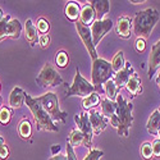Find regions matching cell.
Returning <instances> with one entry per match:
<instances>
[{
	"label": "cell",
	"mask_w": 160,
	"mask_h": 160,
	"mask_svg": "<svg viewBox=\"0 0 160 160\" xmlns=\"http://www.w3.org/2000/svg\"><path fill=\"white\" fill-rule=\"evenodd\" d=\"M115 102H117V112L109 119V122L114 128H117L119 136L127 137L129 133V128L133 123V115H132L133 104L127 101L121 94H118Z\"/></svg>",
	"instance_id": "cell-1"
},
{
	"label": "cell",
	"mask_w": 160,
	"mask_h": 160,
	"mask_svg": "<svg viewBox=\"0 0 160 160\" xmlns=\"http://www.w3.org/2000/svg\"><path fill=\"white\" fill-rule=\"evenodd\" d=\"M159 19L160 13L155 8H148L138 12L133 18V33L137 38H149Z\"/></svg>",
	"instance_id": "cell-2"
},
{
	"label": "cell",
	"mask_w": 160,
	"mask_h": 160,
	"mask_svg": "<svg viewBox=\"0 0 160 160\" xmlns=\"http://www.w3.org/2000/svg\"><path fill=\"white\" fill-rule=\"evenodd\" d=\"M26 105L30 108L33 121L36 124L37 131H50V132H59L58 126L54 123V121L51 119V117L46 113V110L42 108V105L37 102L35 98L26 95Z\"/></svg>",
	"instance_id": "cell-3"
},
{
	"label": "cell",
	"mask_w": 160,
	"mask_h": 160,
	"mask_svg": "<svg viewBox=\"0 0 160 160\" xmlns=\"http://www.w3.org/2000/svg\"><path fill=\"white\" fill-rule=\"evenodd\" d=\"M114 77V72L112 69V64L102 58H98L96 60L92 62V69H91V78L92 85L95 86L98 94L104 92L102 85L112 79Z\"/></svg>",
	"instance_id": "cell-4"
},
{
	"label": "cell",
	"mask_w": 160,
	"mask_h": 160,
	"mask_svg": "<svg viewBox=\"0 0 160 160\" xmlns=\"http://www.w3.org/2000/svg\"><path fill=\"white\" fill-rule=\"evenodd\" d=\"M37 102H40L42 105V108L46 110V113L51 117L52 121H60L63 123L67 122V114L65 112L60 110L59 108V100H58V96L55 92L52 91H48L46 94L38 96V98H35Z\"/></svg>",
	"instance_id": "cell-5"
},
{
	"label": "cell",
	"mask_w": 160,
	"mask_h": 160,
	"mask_svg": "<svg viewBox=\"0 0 160 160\" xmlns=\"http://www.w3.org/2000/svg\"><path fill=\"white\" fill-rule=\"evenodd\" d=\"M96 92L95 86L91 82H88L86 78L82 77V74L79 73L78 68L76 69V76H74V81L73 83L67 88L65 91V96H78V98H87L91 94Z\"/></svg>",
	"instance_id": "cell-6"
},
{
	"label": "cell",
	"mask_w": 160,
	"mask_h": 160,
	"mask_svg": "<svg viewBox=\"0 0 160 160\" xmlns=\"http://www.w3.org/2000/svg\"><path fill=\"white\" fill-rule=\"evenodd\" d=\"M63 82L64 81H63L62 76L58 73V71L50 63H45L42 69L40 71L38 76L36 77V83L41 88L57 87Z\"/></svg>",
	"instance_id": "cell-7"
},
{
	"label": "cell",
	"mask_w": 160,
	"mask_h": 160,
	"mask_svg": "<svg viewBox=\"0 0 160 160\" xmlns=\"http://www.w3.org/2000/svg\"><path fill=\"white\" fill-rule=\"evenodd\" d=\"M22 33V24L21 22L14 18L12 19L9 14L4 17V19L0 22V42L5 40L7 37H10L13 40H17Z\"/></svg>",
	"instance_id": "cell-8"
},
{
	"label": "cell",
	"mask_w": 160,
	"mask_h": 160,
	"mask_svg": "<svg viewBox=\"0 0 160 160\" xmlns=\"http://www.w3.org/2000/svg\"><path fill=\"white\" fill-rule=\"evenodd\" d=\"M74 24H76V30L78 32V36L81 37L82 42H83L85 48L87 49V51H88V54H90L92 62L96 60L99 57H98V52H96V46L94 45V40H92V35H91L90 27L82 24L79 21H77Z\"/></svg>",
	"instance_id": "cell-9"
},
{
	"label": "cell",
	"mask_w": 160,
	"mask_h": 160,
	"mask_svg": "<svg viewBox=\"0 0 160 160\" xmlns=\"http://www.w3.org/2000/svg\"><path fill=\"white\" fill-rule=\"evenodd\" d=\"M74 122L77 124V129L81 131L86 136L87 140V149H94L92 148V137H94V131H92L91 123H90V117L87 112H81L79 114L74 115Z\"/></svg>",
	"instance_id": "cell-10"
},
{
	"label": "cell",
	"mask_w": 160,
	"mask_h": 160,
	"mask_svg": "<svg viewBox=\"0 0 160 160\" xmlns=\"http://www.w3.org/2000/svg\"><path fill=\"white\" fill-rule=\"evenodd\" d=\"M113 24L114 23L110 18H104L101 21L96 19L94 22V24L90 27V30H91V35H92V40H94L95 46L101 41V38L113 28Z\"/></svg>",
	"instance_id": "cell-11"
},
{
	"label": "cell",
	"mask_w": 160,
	"mask_h": 160,
	"mask_svg": "<svg viewBox=\"0 0 160 160\" xmlns=\"http://www.w3.org/2000/svg\"><path fill=\"white\" fill-rule=\"evenodd\" d=\"M88 117H90V123H91L92 131H94V135L101 133L109 124V119L105 118L102 115V113H99L98 110L91 109L88 112Z\"/></svg>",
	"instance_id": "cell-12"
},
{
	"label": "cell",
	"mask_w": 160,
	"mask_h": 160,
	"mask_svg": "<svg viewBox=\"0 0 160 160\" xmlns=\"http://www.w3.org/2000/svg\"><path fill=\"white\" fill-rule=\"evenodd\" d=\"M132 27H133V19L131 17L122 16V17H119L118 21H117L115 32L119 37L127 40L132 35Z\"/></svg>",
	"instance_id": "cell-13"
},
{
	"label": "cell",
	"mask_w": 160,
	"mask_h": 160,
	"mask_svg": "<svg viewBox=\"0 0 160 160\" xmlns=\"http://www.w3.org/2000/svg\"><path fill=\"white\" fill-rule=\"evenodd\" d=\"M160 68V40L156 41L152 48H151V52L149 57V69H148V76L151 79L154 77V74L158 72V69Z\"/></svg>",
	"instance_id": "cell-14"
},
{
	"label": "cell",
	"mask_w": 160,
	"mask_h": 160,
	"mask_svg": "<svg viewBox=\"0 0 160 160\" xmlns=\"http://www.w3.org/2000/svg\"><path fill=\"white\" fill-rule=\"evenodd\" d=\"M133 73H135V71H133V67H132V64L128 62V63H126L124 68H123L122 71H119L118 73L114 74V82H115L118 90H121L122 87H126V86H127L129 78H131V76H132Z\"/></svg>",
	"instance_id": "cell-15"
},
{
	"label": "cell",
	"mask_w": 160,
	"mask_h": 160,
	"mask_svg": "<svg viewBox=\"0 0 160 160\" xmlns=\"http://www.w3.org/2000/svg\"><path fill=\"white\" fill-rule=\"evenodd\" d=\"M26 92L21 87H14L9 95V106L12 109H18L26 102Z\"/></svg>",
	"instance_id": "cell-16"
},
{
	"label": "cell",
	"mask_w": 160,
	"mask_h": 160,
	"mask_svg": "<svg viewBox=\"0 0 160 160\" xmlns=\"http://www.w3.org/2000/svg\"><path fill=\"white\" fill-rule=\"evenodd\" d=\"M95 21H96V13H95V9L92 8V5L91 4L83 5V8L81 9L79 22H81L82 24H85V26H87V27H91Z\"/></svg>",
	"instance_id": "cell-17"
},
{
	"label": "cell",
	"mask_w": 160,
	"mask_h": 160,
	"mask_svg": "<svg viewBox=\"0 0 160 160\" xmlns=\"http://www.w3.org/2000/svg\"><path fill=\"white\" fill-rule=\"evenodd\" d=\"M24 36L27 42L31 46H35L38 41V36H37V27L33 24L31 19H26L24 22Z\"/></svg>",
	"instance_id": "cell-18"
},
{
	"label": "cell",
	"mask_w": 160,
	"mask_h": 160,
	"mask_svg": "<svg viewBox=\"0 0 160 160\" xmlns=\"http://www.w3.org/2000/svg\"><path fill=\"white\" fill-rule=\"evenodd\" d=\"M141 78H140V76L135 72L132 76H131V78H129V81H128V83H127V86H126V90L131 94V98H136L137 95H140L141 92H142V86H141Z\"/></svg>",
	"instance_id": "cell-19"
},
{
	"label": "cell",
	"mask_w": 160,
	"mask_h": 160,
	"mask_svg": "<svg viewBox=\"0 0 160 160\" xmlns=\"http://www.w3.org/2000/svg\"><path fill=\"white\" fill-rule=\"evenodd\" d=\"M64 14L71 22H77L79 21V16H81V7L77 2H68L64 8Z\"/></svg>",
	"instance_id": "cell-20"
},
{
	"label": "cell",
	"mask_w": 160,
	"mask_h": 160,
	"mask_svg": "<svg viewBox=\"0 0 160 160\" xmlns=\"http://www.w3.org/2000/svg\"><path fill=\"white\" fill-rule=\"evenodd\" d=\"M91 5L95 9L98 21L104 19L105 14H108L109 10H110V3L108 2V0H92Z\"/></svg>",
	"instance_id": "cell-21"
},
{
	"label": "cell",
	"mask_w": 160,
	"mask_h": 160,
	"mask_svg": "<svg viewBox=\"0 0 160 160\" xmlns=\"http://www.w3.org/2000/svg\"><path fill=\"white\" fill-rule=\"evenodd\" d=\"M146 129H148L149 133L154 136H159V132H160V112L159 109L154 110L152 114L150 115L148 124H146Z\"/></svg>",
	"instance_id": "cell-22"
},
{
	"label": "cell",
	"mask_w": 160,
	"mask_h": 160,
	"mask_svg": "<svg viewBox=\"0 0 160 160\" xmlns=\"http://www.w3.org/2000/svg\"><path fill=\"white\" fill-rule=\"evenodd\" d=\"M68 141L73 148L74 146H85V148H87V140H86V136L83 135V133L79 131V129H77V128H74L72 132H71V135H69V138L67 140Z\"/></svg>",
	"instance_id": "cell-23"
},
{
	"label": "cell",
	"mask_w": 160,
	"mask_h": 160,
	"mask_svg": "<svg viewBox=\"0 0 160 160\" xmlns=\"http://www.w3.org/2000/svg\"><path fill=\"white\" fill-rule=\"evenodd\" d=\"M18 133L23 140H31L32 136V126L28 119L23 118L18 124Z\"/></svg>",
	"instance_id": "cell-24"
},
{
	"label": "cell",
	"mask_w": 160,
	"mask_h": 160,
	"mask_svg": "<svg viewBox=\"0 0 160 160\" xmlns=\"http://www.w3.org/2000/svg\"><path fill=\"white\" fill-rule=\"evenodd\" d=\"M118 87L114 82V78L109 79V81H106L104 83V92L106 95V99H109L112 101H115L117 100V96H118Z\"/></svg>",
	"instance_id": "cell-25"
},
{
	"label": "cell",
	"mask_w": 160,
	"mask_h": 160,
	"mask_svg": "<svg viewBox=\"0 0 160 160\" xmlns=\"http://www.w3.org/2000/svg\"><path fill=\"white\" fill-rule=\"evenodd\" d=\"M101 109H102V115L105 118L110 119L117 112V102L109 99H104L101 100Z\"/></svg>",
	"instance_id": "cell-26"
},
{
	"label": "cell",
	"mask_w": 160,
	"mask_h": 160,
	"mask_svg": "<svg viewBox=\"0 0 160 160\" xmlns=\"http://www.w3.org/2000/svg\"><path fill=\"white\" fill-rule=\"evenodd\" d=\"M112 69H113V72H114V74L115 73H118L119 71H122L123 68H124V65H126V60H124V52L122 51V50H119L117 54L114 55V58H113V60H112Z\"/></svg>",
	"instance_id": "cell-27"
},
{
	"label": "cell",
	"mask_w": 160,
	"mask_h": 160,
	"mask_svg": "<svg viewBox=\"0 0 160 160\" xmlns=\"http://www.w3.org/2000/svg\"><path fill=\"white\" fill-rule=\"evenodd\" d=\"M99 102H101V99H100V94L98 92H94V94H91L90 96L85 98L83 101H82V106L83 109H92L95 108L96 105H99Z\"/></svg>",
	"instance_id": "cell-28"
},
{
	"label": "cell",
	"mask_w": 160,
	"mask_h": 160,
	"mask_svg": "<svg viewBox=\"0 0 160 160\" xmlns=\"http://www.w3.org/2000/svg\"><path fill=\"white\" fill-rule=\"evenodd\" d=\"M55 64L59 67V68H67L69 65V57L68 52L64 50H59L55 55Z\"/></svg>",
	"instance_id": "cell-29"
},
{
	"label": "cell",
	"mask_w": 160,
	"mask_h": 160,
	"mask_svg": "<svg viewBox=\"0 0 160 160\" xmlns=\"http://www.w3.org/2000/svg\"><path fill=\"white\" fill-rule=\"evenodd\" d=\"M13 118V110L12 108H8V106H3L0 109V123L3 126H8Z\"/></svg>",
	"instance_id": "cell-30"
},
{
	"label": "cell",
	"mask_w": 160,
	"mask_h": 160,
	"mask_svg": "<svg viewBox=\"0 0 160 160\" xmlns=\"http://www.w3.org/2000/svg\"><path fill=\"white\" fill-rule=\"evenodd\" d=\"M140 152H141V156H142L145 160H151V159L154 158L151 142H143L142 146H141V149H140Z\"/></svg>",
	"instance_id": "cell-31"
},
{
	"label": "cell",
	"mask_w": 160,
	"mask_h": 160,
	"mask_svg": "<svg viewBox=\"0 0 160 160\" xmlns=\"http://www.w3.org/2000/svg\"><path fill=\"white\" fill-rule=\"evenodd\" d=\"M49 30H50L49 21L45 18H38L37 19V31L42 35H46V33H49Z\"/></svg>",
	"instance_id": "cell-32"
},
{
	"label": "cell",
	"mask_w": 160,
	"mask_h": 160,
	"mask_svg": "<svg viewBox=\"0 0 160 160\" xmlns=\"http://www.w3.org/2000/svg\"><path fill=\"white\" fill-rule=\"evenodd\" d=\"M9 158V149H8V145L5 143L4 138L0 136V159L2 160H7Z\"/></svg>",
	"instance_id": "cell-33"
},
{
	"label": "cell",
	"mask_w": 160,
	"mask_h": 160,
	"mask_svg": "<svg viewBox=\"0 0 160 160\" xmlns=\"http://www.w3.org/2000/svg\"><path fill=\"white\" fill-rule=\"evenodd\" d=\"M104 155V151L101 150H96V149H91L90 152L85 156L83 160H100Z\"/></svg>",
	"instance_id": "cell-34"
},
{
	"label": "cell",
	"mask_w": 160,
	"mask_h": 160,
	"mask_svg": "<svg viewBox=\"0 0 160 160\" xmlns=\"http://www.w3.org/2000/svg\"><path fill=\"white\" fill-rule=\"evenodd\" d=\"M135 49L138 54H142V52L146 51V40L145 38H136L135 41Z\"/></svg>",
	"instance_id": "cell-35"
},
{
	"label": "cell",
	"mask_w": 160,
	"mask_h": 160,
	"mask_svg": "<svg viewBox=\"0 0 160 160\" xmlns=\"http://www.w3.org/2000/svg\"><path fill=\"white\" fill-rule=\"evenodd\" d=\"M38 44H40V46H41L42 49H46L50 45V36H49V33L40 35L38 36Z\"/></svg>",
	"instance_id": "cell-36"
},
{
	"label": "cell",
	"mask_w": 160,
	"mask_h": 160,
	"mask_svg": "<svg viewBox=\"0 0 160 160\" xmlns=\"http://www.w3.org/2000/svg\"><path fill=\"white\" fill-rule=\"evenodd\" d=\"M152 154H154V158L156 159H160V138H155L152 142Z\"/></svg>",
	"instance_id": "cell-37"
},
{
	"label": "cell",
	"mask_w": 160,
	"mask_h": 160,
	"mask_svg": "<svg viewBox=\"0 0 160 160\" xmlns=\"http://www.w3.org/2000/svg\"><path fill=\"white\" fill-rule=\"evenodd\" d=\"M67 159H68V160H77L76 152L73 150V146L68 141H67Z\"/></svg>",
	"instance_id": "cell-38"
},
{
	"label": "cell",
	"mask_w": 160,
	"mask_h": 160,
	"mask_svg": "<svg viewBox=\"0 0 160 160\" xmlns=\"http://www.w3.org/2000/svg\"><path fill=\"white\" fill-rule=\"evenodd\" d=\"M60 145H52L51 146V154H52V156H55V155H58L59 152H60Z\"/></svg>",
	"instance_id": "cell-39"
},
{
	"label": "cell",
	"mask_w": 160,
	"mask_h": 160,
	"mask_svg": "<svg viewBox=\"0 0 160 160\" xmlns=\"http://www.w3.org/2000/svg\"><path fill=\"white\" fill-rule=\"evenodd\" d=\"M48 160H68V159H67V155L58 154V155H55V156H51V158L48 159Z\"/></svg>",
	"instance_id": "cell-40"
},
{
	"label": "cell",
	"mask_w": 160,
	"mask_h": 160,
	"mask_svg": "<svg viewBox=\"0 0 160 160\" xmlns=\"http://www.w3.org/2000/svg\"><path fill=\"white\" fill-rule=\"evenodd\" d=\"M155 82H156V85H158V87H159V90H160V72H158V73H156Z\"/></svg>",
	"instance_id": "cell-41"
},
{
	"label": "cell",
	"mask_w": 160,
	"mask_h": 160,
	"mask_svg": "<svg viewBox=\"0 0 160 160\" xmlns=\"http://www.w3.org/2000/svg\"><path fill=\"white\" fill-rule=\"evenodd\" d=\"M129 3H132V4H142V3H145V0H140V2L138 0H131Z\"/></svg>",
	"instance_id": "cell-42"
},
{
	"label": "cell",
	"mask_w": 160,
	"mask_h": 160,
	"mask_svg": "<svg viewBox=\"0 0 160 160\" xmlns=\"http://www.w3.org/2000/svg\"><path fill=\"white\" fill-rule=\"evenodd\" d=\"M4 17H5V16H4V12H3V9H2V8H0V22H2V21L4 19Z\"/></svg>",
	"instance_id": "cell-43"
},
{
	"label": "cell",
	"mask_w": 160,
	"mask_h": 160,
	"mask_svg": "<svg viewBox=\"0 0 160 160\" xmlns=\"http://www.w3.org/2000/svg\"><path fill=\"white\" fill-rule=\"evenodd\" d=\"M3 108V105H2V98H0V109Z\"/></svg>",
	"instance_id": "cell-44"
},
{
	"label": "cell",
	"mask_w": 160,
	"mask_h": 160,
	"mask_svg": "<svg viewBox=\"0 0 160 160\" xmlns=\"http://www.w3.org/2000/svg\"><path fill=\"white\" fill-rule=\"evenodd\" d=\"M0 91H2V85H0Z\"/></svg>",
	"instance_id": "cell-45"
},
{
	"label": "cell",
	"mask_w": 160,
	"mask_h": 160,
	"mask_svg": "<svg viewBox=\"0 0 160 160\" xmlns=\"http://www.w3.org/2000/svg\"><path fill=\"white\" fill-rule=\"evenodd\" d=\"M159 136H160V132H159Z\"/></svg>",
	"instance_id": "cell-46"
},
{
	"label": "cell",
	"mask_w": 160,
	"mask_h": 160,
	"mask_svg": "<svg viewBox=\"0 0 160 160\" xmlns=\"http://www.w3.org/2000/svg\"><path fill=\"white\" fill-rule=\"evenodd\" d=\"M159 112H160V109H159Z\"/></svg>",
	"instance_id": "cell-47"
}]
</instances>
